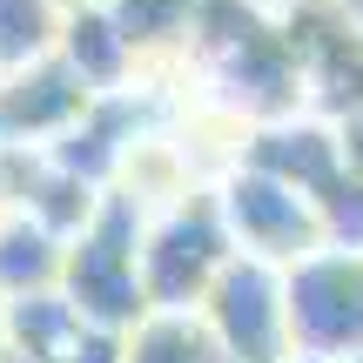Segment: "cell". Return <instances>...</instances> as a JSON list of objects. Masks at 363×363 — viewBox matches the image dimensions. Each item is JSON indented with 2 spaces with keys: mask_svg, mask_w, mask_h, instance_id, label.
I'll return each instance as SVG.
<instances>
[{
  "mask_svg": "<svg viewBox=\"0 0 363 363\" xmlns=\"http://www.w3.org/2000/svg\"><path fill=\"white\" fill-rule=\"evenodd\" d=\"M61 363H128V337H108V330H81V343Z\"/></svg>",
  "mask_w": 363,
  "mask_h": 363,
  "instance_id": "14",
  "label": "cell"
},
{
  "mask_svg": "<svg viewBox=\"0 0 363 363\" xmlns=\"http://www.w3.org/2000/svg\"><path fill=\"white\" fill-rule=\"evenodd\" d=\"M316 216H323V249H350L363 256V182L343 175L337 189L316 202Z\"/></svg>",
  "mask_w": 363,
  "mask_h": 363,
  "instance_id": "13",
  "label": "cell"
},
{
  "mask_svg": "<svg viewBox=\"0 0 363 363\" xmlns=\"http://www.w3.org/2000/svg\"><path fill=\"white\" fill-rule=\"evenodd\" d=\"M81 310L61 296V289H34V296H13L7 316H0V350L21 363H61L81 343Z\"/></svg>",
  "mask_w": 363,
  "mask_h": 363,
  "instance_id": "9",
  "label": "cell"
},
{
  "mask_svg": "<svg viewBox=\"0 0 363 363\" xmlns=\"http://www.w3.org/2000/svg\"><path fill=\"white\" fill-rule=\"evenodd\" d=\"M115 27L128 34V48L148 61L162 54H189L195 48V21H202V0H108Z\"/></svg>",
  "mask_w": 363,
  "mask_h": 363,
  "instance_id": "11",
  "label": "cell"
},
{
  "mask_svg": "<svg viewBox=\"0 0 363 363\" xmlns=\"http://www.w3.org/2000/svg\"><path fill=\"white\" fill-rule=\"evenodd\" d=\"M7 363H21V357H7Z\"/></svg>",
  "mask_w": 363,
  "mask_h": 363,
  "instance_id": "20",
  "label": "cell"
},
{
  "mask_svg": "<svg viewBox=\"0 0 363 363\" xmlns=\"http://www.w3.org/2000/svg\"><path fill=\"white\" fill-rule=\"evenodd\" d=\"M94 108V94L67 74L61 61H34L0 81V148H48Z\"/></svg>",
  "mask_w": 363,
  "mask_h": 363,
  "instance_id": "7",
  "label": "cell"
},
{
  "mask_svg": "<svg viewBox=\"0 0 363 363\" xmlns=\"http://www.w3.org/2000/svg\"><path fill=\"white\" fill-rule=\"evenodd\" d=\"M142 235H148V208L128 189H108L94 222L67 242L61 296L81 310L88 330L128 337V330H142L155 316L148 310V289H142Z\"/></svg>",
  "mask_w": 363,
  "mask_h": 363,
  "instance_id": "1",
  "label": "cell"
},
{
  "mask_svg": "<svg viewBox=\"0 0 363 363\" xmlns=\"http://www.w3.org/2000/svg\"><path fill=\"white\" fill-rule=\"evenodd\" d=\"M128 363H222L216 337L202 330V316H148L142 330H128Z\"/></svg>",
  "mask_w": 363,
  "mask_h": 363,
  "instance_id": "12",
  "label": "cell"
},
{
  "mask_svg": "<svg viewBox=\"0 0 363 363\" xmlns=\"http://www.w3.org/2000/svg\"><path fill=\"white\" fill-rule=\"evenodd\" d=\"M54 13H81V7H108V0H48Z\"/></svg>",
  "mask_w": 363,
  "mask_h": 363,
  "instance_id": "16",
  "label": "cell"
},
{
  "mask_svg": "<svg viewBox=\"0 0 363 363\" xmlns=\"http://www.w3.org/2000/svg\"><path fill=\"white\" fill-rule=\"evenodd\" d=\"M343 169L363 182V115H357V121H343Z\"/></svg>",
  "mask_w": 363,
  "mask_h": 363,
  "instance_id": "15",
  "label": "cell"
},
{
  "mask_svg": "<svg viewBox=\"0 0 363 363\" xmlns=\"http://www.w3.org/2000/svg\"><path fill=\"white\" fill-rule=\"evenodd\" d=\"M229 262H235V242H229V222H222V208H216V189H189L182 202L148 216V235H142L148 310L195 316Z\"/></svg>",
  "mask_w": 363,
  "mask_h": 363,
  "instance_id": "2",
  "label": "cell"
},
{
  "mask_svg": "<svg viewBox=\"0 0 363 363\" xmlns=\"http://www.w3.org/2000/svg\"><path fill=\"white\" fill-rule=\"evenodd\" d=\"M61 262H67V242H54L21 208H0V303L34 296V289H61Z\"/></svg>",
  "mask_w": 363,
  "mask_h": 363,
  "instance_id": "10",
  "label": "cell"
},
{
  "mask_svg": "<svg viewBox=\"0 0 363 363\" xmlns=\"http://www.w3.org/2000/svg\"><path fill=\"white\" fill-rule=\"evenodd\" d=\"M208 189H216V208H222V222H229L235 256H256V262H269V269H296L303 256L323 249V216H316V202L303 189H289V182L235 162V169H222Z\"/></svg>",
  "mask_w": 363,
  "mask_h": 363,
  "instance_id": "4",
  "label": "cell"
},
{
  "mask_svg": "<svg viewBox=\"0 0 363 363\" xmlns=\"http://www.w3.org/2000/svg\"><path fill=\"white\" fill-rule=\"evenodd\" d=\"M0 316H7V303H0Z\"/></svg>",
  "mask_w": 363,
  "mask_h": 363,
  "instance_id": "18",
  "label": "cell"
},
{
  "mask_svg": "<svg viewBox=\"0 0 363 363\" xmlns=\"http://www.w3.org/2000/svg\"><path fill=\"white\" fill-rule=\"evenodd\" d=\"M202 330L216 337L222 363H296L289 357V310H283V269L256 256H235L202 296Z\"/></svg>",
  "mask_w": 363,
  "mask_h": 363,
  "instance_id": "5",
  "label": "cell"
},
{
  "mask_svg": "<svg viewBox=\"0 0 363 363\" xmlns=\"http://www.w3.org/2000/svg\"><path fill=\"white\" fill-rule=\"evenodd\" d=\"M0 363H7V350H0Z\"/></svg>",
  "mask_w": 363,
  "mask_h": 363,
  "instance_id": "19",
  "label": "cell"
},
{
  "mask_svg": "<svg viewBox=\"0 0 363 363\" xmlns=\"http://www.w3.org/2000/svg\"><path fill=\"white\" fill-rule=\"evenodd\" d=\"M54 61L81 81V88L101 101V94H121L142 81V54L128 48V34L115 27L108 7H81V13H61V34H54Z\"/></svg>",
  "mask_w": 363,
  "mask_h": 363,
  "instance_id": "8",
  "label": "cell"
},
{
  "mask_svg": "<svg viewBox=\"0 0 363 363\" xmlns=\"http://www.w3.org/2000/svg\"><path fill=\"white\" fill-rule=\"evenodd\" d=\"M242 162L289 189H303L310 202H323L343 175V128L323 115H289V121H269V128H249L242 135Z\"/></svg>",
  "mask_w": 363,
  "mask_h": 363,
  "instance_id": "6",
  "label": "cell"
},
{
  "mask_svg": "<svg viewBox=\"0 0 363 363\" xmlns=\"http://www.w3.org/2000/svg\"><path fill=\"white\" fill-rule=\"evenodd\" d=\"M283 310L296 363H363V256H303L296 269H283Z\"/></svg>",
  "mask_w": 363,
  "mask_h": 363,
  "instance_id": "3",
  "label": "cell"
},
{
  "mask_svg": "<svg viewBox=\"0 0 363 363\" xmlns=\"http://www.w3.org/2000/svg\"><path fill=\"white\" fill-rule=\"evenodd\" d=\"M262 7H269V13H276V0H262Z\"/></svg>",
  "mask_w": 363,
  "mask_h": 363,
  "instance_id": "17",
  "label": "cell"
}]
</instances>
